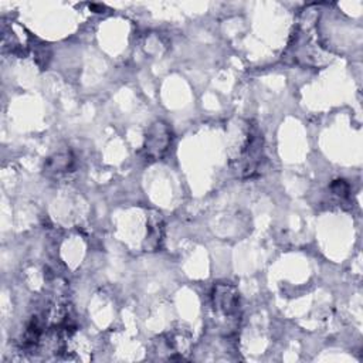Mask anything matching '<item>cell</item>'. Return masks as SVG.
<instances>
[{"instance_id":"obj_1","label":"cell","mask_w":363,"mask_h":363,"mask_svg":"<svg viewBox=\"0 0 363 363\" xmlns=\"http://www.w3.org/2000/svg\"><path fill=\"white\" fill-rule=\"evenodd\" d=\"M262 156V133L255 125H250L245 133V139L238 150V166L244 177H250L258 167Z\"/></svg>"},{"instance_id":"obj_2","label":"cell","mask_w":363,"mask_h":363,"mask_svg":"<svg viewBox=\"0 0 363 363\" xmlns=\"http://www.w3.org/2000/svg\"><path fill=\"white\" fill-rule=\"evenodd\" d=\"M172 143V130L164 122H155L145 138L146 155L152 159H160L169 150Z\"/></svg>"},{"instance_id":"obj_3","label":"cell","mask_w":363,"mask_h":363,"mask_svg":"<svg viewBox=\"0 0 363 363\" xmlns=\"http://www.w3.org/2000/svg\"><path fill=\"white\" fill-rule=\"evenodd\" d=\"M213 302L216 311L224 315H233L238 311L240 296L237 289L230 284H217L213 291Z\"/></svg>"},{"instance_id":"obj_4","label":"cell","mask_w":363,"mask_h":363,"mask_svg":"<svg viewBox=\"0 0 363 363\" xmlns=\"http://www.w3.org/2000/svg\"><path fill=\"white\" fill-rule=\"evenodd\" d=\"M332 190H333V193H336L339 196H345L349 191V186L343 180H336L332 184Z\"/></svg>"}]
</instances>
